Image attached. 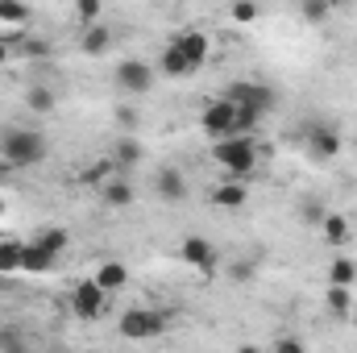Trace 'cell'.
Masks as SVG:
<instances>
[{
    "mask_svg": "<svg viewBox=\"0 0 357 353\" xmlns=\"http://www.w3.org/2000/svg\"><path fill=\"white\" fill-rule=\"evenodd\" d=\"M0 158L17 171L25 167H38L46 158V137L38 129H4L0 133Z\"/></svg>",
    "mask_w": 357,
    "mask_h": 353,
    "instance_id": "6da1fadb",
    "label": "cell"
},
{
    "mask_svg": "<svg viewBox=\"0 0 357 353\" xmlns=\"http://www.w3.org/2000/svg\"><path fill=\"white\" fill-rule=\"evenodd\" d=\"M212 158L229 171L233 183H245V175L258 167V146L254 137H225V142H212Z\"/></svg>",
    "mask_w": 357,
    "mask_h": 353,
    "instance_id": "7a4b0ae2",
    "label": "cell"
},
{
    "mask_svg": "<svg viewBox=\"0 0 357 353\" xmlns=\"http://www.w3.org/2000/svg\"><path fill=\"white\" fill-rule=\"evenodd\" d=\"M116 333L125 341H154L167 333V316L154 312V308H129L121 320H116Z\"/></svg>",
    "mask_w": 357,
    "mask_h": 353,
    "instance_id": "3957f363",
    "label": "cell"
},
{
    "mask_svg": "<svg viewBox=\"0 0 357 353\" xmlns=\"http://www.w3.org/2000/svg\"><path fill=\"white\" fill-rule=\"evenodd\" d=\"M199 125H204V133L208 137H216V142H225V137H233V125H237V104L233 100H212L204 112H199Z\"/></svg>",
    "mask_w": 357,
    "mask_h": 353,
    "instance_id": "277c9868",
    "label": "cell"
},
{
    "mask_svg": "<svg viewBox=\"0 0 357 353\" xmlns=\"http://www.w3.org/2000/svg\"><path fill=\"white\" fill-rule=\"evenodd\" d=\"M178 258H183V266H191V270H199V274H216V270H220V258H216L212 241H208V237H199V233L183 237Z\"/></svg>",
    "mask_w": 357,
    "mask_h": 353,
    "instance_id": "5b68a950",
    "label": "cell"
},
{
    "mask_svg": "<svg viewBox=\"0 0 357 353\" xmlns=\"http://www.w3.org/2000/svg\"><path fill=\"white\" fill-rule=\"evenodd\" d=\"M341 150H345V133L337 125H312L307 129V154L316 163H333Z\"/></svg>",
    "mask_w": 357,
    "mask_h": 353,
    "instance_id": "8992f818",
    "label": "cell"
},
{
    "mask_svg": "<svg viewBox=\"0 0 357 353\" xmlns=\"http://www.w3.org/2000/svg\"><path fill=\"white\" fill-rule=\"evenodd\" d=\"M116 88L129 91V96H146V91L154 88V67L142 63V59H125V63H116Z\"/></svg>",
    "mask_w": 357,
    "mask_h": 353,
    "instance_id": "52a82bcc",
    "label": "cell"
},
{
    "mask_svg": "<svg viewBox=\"0 0 357 353\" xmlns=\"http://www.w3.org/2000/svg\"><path fill=\"white\" fill-rule=\"evenodd\" d=\"M104 308H108V295L96 287V278H79L75 291H71V312H75L79 320H96Z\"/></svg>",
    "mask_w": 357,
    "mask_h": 353,
    "instance_id": "ba28073f",
    "label": "cell"
},
{
    "mask_svg": "<svg viewBox=\"0 0 357 353\" xmlns=\"http://www.w3.org/2000/svg\"><path fill=\"white\" fill-rule=\"evenodd\" d=\"M225 100H233L237 108H258V112H270V104H274V88L254 84V80H237V84H229Z\"/></svg>",
    "mask_w": 357,
    "mask_h": 353,
    "instance_id": "9c48e42d",
    "label": "cell"
},
{
    "mask_svg": "<svg viewBox=\"0 0 357 353\" xmlns=\"http://www.w3.org/2000/svg\"><path fill=\"white\" fill-rule=\"evenodd\" d=\"M171 46H178V54L191 63V71H199V67L208 63V50H212L208 33H199V29H183V33H175Z\"/></svg>",
    "mask_w": 357,
    "mask_h": 353,
    "instance_id": "30bf717a",
    "label": "cell"
},
{
    "mask_svg": "<svg viewBox=\"0 0 357 353\" xmlns=\"http://www.w3.org/2000/svg\"><path fill=\"white\" fill-rule=\"evenodd\" d=\"M91 278H96V287H100V291H104V295L112 299V295H116V291H121V287L129 283V266L116 262V258H108V262L96 266V274H91Z\"/></svg>",
    "mask_w": 357,
    "mask_h": 353,
    "instance_id": "8fae6325",
    "label": "cell"
},
{
    "mask_svg": "<svg viewBox=\"0 0 357 353\" xmlns=\"http://www.w3.org/2000/svg\"><path fill=\"white\" fill-rule=\"evenodd\" d=\"M154 187H158V200L162 204H183L187 200V179H183L178 167H162L158 179H154Z\"/></svg>",
    "mask_w": 357,
    "mask_h": 353,
    "instance_id": "7c38bea8",
    "label": "cell"
},
{
    "mask_svg": "<svg viewBox=\"0 0 357 353\" xmlns=\"http://www.w3.org/2000/svg\"><path fill=\"white\" fill-rule=\"evenodd\" d=\"M108 158L116 163V171H129V167H137V163L146 158V150H142V142H137V137L121 133V137L112 142V154H108Z\"/></svg>",
    "mask_w": 357,
    "mask_h": 353,
    "instance_id": "4fadbf2b",
    "label": "cell"
},
{
    "mask_svg": "<svg viewBox=\"0 0 357 353\" xmlns=\"http://www.w3.org/2000/svg\"><path fill=\"white\" fill-rule=\"evenodd\" d=\"M208 200H212V208H245V200H250V187L245 183H216L212 191H208Z\"/></svg>",
    "mask_w": 357,
    "mask_h": 353,
    "instance_id": "5bb4252c",
    "label": "cell"
},
{
    "mask_svg": "<svg viewBox=\"0 0 357 353\" xmlns=\"http://www.w3.org/2000/svg\"><path fill=\"white\" fill-rule=\"evenodd\" d=\"M320 233H324V241H328V246L345 250V246H349V237H354V225H349V216L328 212V216H324V225H320Z\"/></svg>",
    "mask_w": 357,
    "mask_h": 353,
    "instance_id": "9a60e30c",
    "label": "cell"
},
{
    "mask_svg": "<svg viewBox=\"0 0 357 353\" xmlns=\"http://www.w3.org/2000/svg\"><path fill=\"white\" fill-rule=\"evenodd\" d=\"M54 262L59 258L50 250H42L38 241H25V258H21V270L25 274H46V270H54Z\"/></svg>",
    "mask_w": 357,
    "mask_h": 353,
    "instance_id": "2e32d148",
    "label": "cell"
},
{
    "mask_svg": "<svg viewBox=\"0 0 357 353\" xmlns=\"http://www.w3.org/2000/svg\"><path fill=\"white\" fill-rule=\"evenodd\" d=\"M100 200H104L108 208H129V204H133V187L116 175V179H108V183L100 187Z\"/></svg>",
    "mask_w": 357,
    "mask_h": 353,
    "instance_id": "e0dca14e",
    "label": "cell"
},
{
    "mask_svg": "<svg viewBox=\"0 0 357 353\" xmlns=\"http://www.w3.org/2000/svg\"><path fill=\"white\" fill-rule=\"evenodd\" d=\"M21 258H25V241L4 237L0 241V274H17L21 270Z\"/></svg>",
    "mask_w": 357,
    "mask_h": 353,
    "instance_id": "ac0fdd59",
    "label": "cell"
},
{
    "mask_svg": "<svg viewBox=\"0 0 357 353\" xmlns=\"http://www.w3.org/2000/svg\"><path fill=\"white\" fill-rule=\"evenodd\" d=\"M324 308H328L333 316H341V320L354 316V291H349V287H328V291H324Z\"/></svg>",
    "mask_w": 357,
    "mask_h": 353,
    "instance_id": "d6986e66",
    "label": "cell"
},
{
    "mask_svg": "<svg viewBox=\"0 0 357 353\" xmlns=\"http://www.w3.org/2000/svg\"><path fill=\"white\" fill-rule=\"evenodd\" d=\"M79 50H84L88 59L108 54V50H112V33H108V29H84V38H79Z\"/></svg>",
    "mask_w": 357,
    "mask_h": 353,
    "instance_id": "ffe728a7",
    "label": "cell"
},
{
    "mask_svg": "<svg viewBox=\"0 0 357 353\" xmlns=\"http://www.w3.org/2000/svg\"><path fill=\"white\" fill-rule=\"evenodd\" d=\"M158 67H162V75H171V80H187V75H195V71H191V63L178 54V46H167V50H162Z\"/></svg>",
    "mask_w": 357,
    "mask_h": 353,
    "instance_id": "44dd1931",
    "label": "cell"
},
{
    "mask_svg": "<svg viewBox=\"0 0 357 353\" xmlns=\"http://www.w3.org/2000/svg\"><path fill=\"white\" fill-rule=\"evenodd\" d=\"M354 283H357L354 258H333V266H328V287H349L354 291Z\"/></svg>",
    "mask_w": 357,
    "mask_h": 353,
    "instance_id": "7402d4cb",
    "label": "cell"
},
{
    "mask_svg": "<svg viewBox=\"0 0 357 353\" xmlns=\"http://www.w3.org/2000/svg\"><path fill=\"white\" fill-rule=\"evenodd\" d=\"M33 241H38L42 250H50L54 258H59V254H63V250L71 246V237H67V229H59V225H50V229H38V237H33Z\"/></svg>",
    "mask_w": 357,
    "mask_h": 353,
    "instance_id": "603a6c76",
    "label": "cell"
},
{
    "mask_svg": "<svg viewBox=\"0 0 357 353\" xmlns=\"http://www.w3.org/2000/svg\"><path fill=\"white\" fill-rule=\"evenodd\" d=\"M25 108H29V112H54V88L33 84V88L25 91Z\"/></svg>",
    "mask_w": 357,
    "mask_h": 353,
    "instance_id": "cb8c5ba5",
    "label": "cell"
},
{
    "mask_svg": "<svg viewBox=\"0 0 357 353\" xmlns=\"http://www.w3.org/2000/svg\"><path fill=\"white\" fill-rule=\"evenodd\" d=\"M25 21H29V4H21V0H0V25L21 29Z\"/></svg>",
    "mask_w": 357,
    "mask_h": 353,
    "instance_id": "d4e9b609",
    "label": "cell"
},
{
    "mask_svg": "<svg viewBox=\"0 0 357 353\" xmlns=\"http://www.w3.org/2000/svg\"><path fill=\"white\" fill-rule=\"evenodd\" d=\"M0 353H29V341L17 324H0Z\"/></svg>",
    "mask_w": 357,
    "mask_h": 353,
    "instance_id": "484cf974",
    "label": "cell"
},
{
    "mask_svg": "<svg viewBox=\"0 0 357 353\" xmlns=\"http://www.w3.org/2000/svg\"><path fill=\"white\" fill-rule=\"evenodd\" d=\"M262 117H266V112H258V108H237V125H233V137H254V129L262 125Z\"/></svg>",
    "mask_w": 357,
    "mask_h": 353,
    "instance_id": "4316f807",
    "label": "cell"
},
{
    "mask_svg": "<svg viewBox=\"0 0 357 353\" xmlns=\"http://www.w3.org/2000/svg\"><path fill=\"white\" fill-rule=\"evenodd\" d=\"M108 179H116V163L112 158H100V163H91L84 171V183H96V187H104Z\"/></svg>",
    "mask_w": 357,
    "mask_h": 353,
    "instance_id": "83f0119b",
    "label": "cell"
},
{
    "mask_svg": "<svg viewBox=\"0 0 357 353\" xmlns=\"http://www.w3.org/2000/svg\"><path fill=\"white\" fill-rule=\"evenodd\" d=\"M299 17H303L307 25H320V21L333 17V8H328L324 0H303V4H299Z\"/></svg>",
    "mask_w": 357,
    "mask_h": 353,
    "instance_id": "f1b7e54d",
    "label": "cell"
},
{
    "mask_svg": "<svg viewBox=\"0 0 357 353\" xmlns=\"http://www.w3.org/2000/svg\"><path fill=\"white\" fill-rule=\"evenodd\" d=\"M100 13H104V4H100V0H79V4H75V21H79V25H96V21H100Z\"/></svg>",
    "mask_w": 357,
    "mask_h": 353,
    "instance_id": "f546056e",
    "label": "cell"
},
{
    "mask_svg": "<svg viewBox=\"0 0 357 353\" xmlns=\"http://www.w3.org/2000/svg\"><path fill=\"white\" fill-rule=\"evenodd\" d=\"M270 353H307V345H303L299 337L282 333V337H274V345H270Z\"/></svg>",
    "mask_w": 357,
    "mask_h": 353,
    "instance_id": "4dcf8cb0",
    "label": "cell"
},
{
    "mask_svg": "<svg viewBox=\"0 0 357 353\" xmlns=\"http://www.w3.org/2000/svg\"><path fill=\"white\" fill-rule=\"evenodd\" d=\"M21 50H25V59H50V42H42V38H25Z\"/></svg>",
    "mask_w": 357,
    "mask_h": 353,
    "instance_id": "1f68e13d",
    "label": "cell"
},
{
    "mask_svg": "<svg viewBox=\"0 0 357 353\" xmlns=\"http://www.w3.org/2000/svg\"><path fill=\"white\" fill-rule=\"evenodd\" d=\"M229 17H233L237 25H250V21H258V4H233Z\"/></svg>",
    "mask_w": 357,
    "mask_h": 353,
    "instance_id": "d6a6232c",
    "label": "cell"
},
{
    "mask_svg": "<svg viewBox=\"0 0 357 353\" xmlns=\"http://www.w3.org/2000/svg\"><path fill=\"white\" fill-rule=\"evenodd\" d=\"M324 216H328V212H324V204H320V200H307V204H303V220L324 225Z\"/></svg>",
    "mask_w": 357,
    "mask_h": 353,
    "instance_id": "836d02e7",
    "label": "cell"
},
{
    "mask_svg": "<svg viewBox=\"0 0 357 353\" xmlns=\"http://www.w3.org/2000/svg\"><path fill=\"white\" fill-rule=\"evenodd\" d=\"M116 121H121L125 129H133V125H137V112H133V108H116Z\"/></svg>",
    "mask_w": 357,
    "mask_h": 353,
    "instance_id": "e575fe53",
    "label": "cell"
},
{
    "mask_svg": "<svg viewBox=\"0 0 357 353\" xmlns=\"http://www.w3.org/2000/svg\"><path fill=\"white\" fill-rule=\"evenodd\" d=\"M8 54H13V50H8V46H4V42H0V67H4V63H8Z\"/></svg>",
    "mask_w": 357,
    "mask_h": 353,
    "instance_id": "d590c367",
    "label": "cell"
},
{
    "mask_svg": "<svg viewBox=\"0 0 357 353\" xmlns=\"http://www.w3.org/2000/svg\"><path fill=\"white\" fill-rule=\"evenodd\" d=\"M237 353H258V350H254V345H241V350H237Z\"/></svg>",
    "mask_w": 357,
    "mask_h": 353,
    "instance_id": "8d00e7d4",
    "label": "cell"
},
{
    "mask_svg": "<svg viewBox=\"0 0 357 353\" xmlns=\"http://www.w3.org/2000/svg\"><path fill=\"white\" fill-rule=\"evenodd\" d=\"M349 320H354V329H357V308H354V316H349Z\"/></svg>",
    "mask_w": 357,
    "mask_h": 353,
    "instance_id": "74e56055",
    "label": "cell"
},
{
    "mask_svg": "<svg viewBox=\"0 0 357 353\" xmlns=\"http://www.w3.org/2000/svg\"><path fill=\"white\" fill-rule=\"evenodd\" d=\"M0 216H4V195H0Z\"/></svg>",
    "mask_w": 357,
    "mask_h": 353,
    "instance_id": "f35d334b",
    "label": "cell"
}]
</instances>
